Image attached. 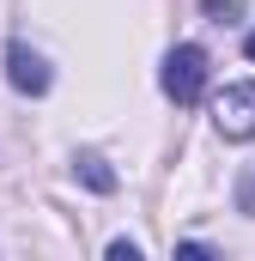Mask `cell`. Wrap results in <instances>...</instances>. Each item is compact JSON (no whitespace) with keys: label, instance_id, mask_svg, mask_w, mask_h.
Segmentation results:
<instances>
[{"label":"cell","instance_id":"obj_1","mask_svg":"<svg viewBox=\"0 0 255 261\" xmlns=\"http://www.w3.org/2000/svg\"><path fill=\"white\" fill-rule=\"evenodd\" d=\"M158 85H164L170 103H200V91H207V49H200V43H176V49L164 55Z\"/></svg>","mask_w":255,"mask_h":261},{"label":"cell","instance_id":"obj_2","mask_svg":"<svg viewBox=\"0 0 255 261\" xmlns=\"http://www.w3.org/2000/svg\"><path fill=\"white\" fill-rule=\"evenodd\" d=\"M213 128L225 134V140H255V79H237V85L219 91V103H213Z\"/></svg>","mask_w":255,"mask_h":261},{"label":"cell","instance_id":"obj_3","mask_svg":"<svg viewBox=\"0 0 255 261\" xmlns=\"http://www.w3.org/2000/svg\"><path fill=\"white\" fill-rule=\"evenodd\" d=\"M6 79H12V91H24V97H43V91L55 85L49 61H43L31 43H6Z\"/></svg>","mask_w":255,"mask_h":261},{"label":"cell","instance_id":"obj_4","mask_svg":"<svg viewBox=\"0 0 255 261\" xmlns=\"http://www.w3.org/2000/svg\"><path fill=\"white\" fill-rule=\"evenodd\" d=\"M73 176H79L91 195H116V170H110L104 152H79V158H73Z\"/></svg>","mask_w":255,"mask_h":261},{"label":"cell","instance_id":"obj_5","mask_svg":"<svg viewBox=\"0 0 255 261\" xmlns=\"http://www.w3.org/2000/svg\"><path fill=\"white\" fill-rule=\"evenodd\" d=\"M200 12H207L213 24H237V18H243V6H237V0H207Z\"/></svg>","mask_w":255,"mask_h":261},{"label":"cell","instance_id":"obj_6","mask_svg":"<svg viewBox=\"0 0 255 261\" xmlns=\"http://www.w3.org/2000/svg\"><path fill=\"white\" fill-rule=\"evenodd\" d=\"M237 213H249V219H255V164L237 176Z\"/></svg>","mask_w":255,"mask_h":261},{"label":"cell","instance_id":"obj_7","mask_svg":"<svg viewBox=\"0 0 255 261\" xmlns=\"http://www.w3.org/2000/svg\"><path fill=\"white\" fill-rule=\"evenodd\" d=\"M110 261H140V243H134V237H116V243H110Z\"/></svg>","mask_w":255,"mask_h":261},{"label":"cell","instance_id":"obj_8","mask_svg":"<svg viewBox=\"0 0 255 261\" xmlns=\"http://www.w3.org/2000/svg\"><path fill=\"white\" fill-rule=\"evenodd\" d=\"M243 55H249V61H255V31H249V43H243Z\"/></svg>","mask_w":255,"mask_h":261}]
</instances>
